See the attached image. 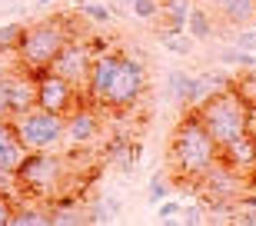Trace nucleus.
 <instances>
[{
    "instance_id": "f257e3e1",
    "label": "nucleus",
    "mask_w": 256,
    "mask_h": 226,
    "mask_svg": "<svg viewBox=\"0 0 256 226\" xmlns=\"http://www.w3.org/2000/svg\"><path fill=\"white\" fill-rule=\"evenodd\" d=\"M220 163V146L206 133V126L200 123L196 110H186L170 140V166L180 176V186L196 190V183L206 176L210 170Z\"/></svg>"
},
{
    "instance_id": "f03ea898",
    "label": "nucleus",
    "mask_w": 256,
    "mask_h": 226,
    "mask_svg": "<svg viewBox=\"0 0 256 226\" xmlns=\"http://www.w3.org/2000/svg\"><path fill=\"white\" fill-rule=\"evenodd\" d=\"M74 37L76 34H74L70 17H44V20H37V24H27V27H24V37H20L14 56H17V64L27 66V70H47L50 60L60 54V47Z\"/></svg>"
},
{
    "instance_id": "7ed1b4c3",
    "label": "nucleus",
    "mask_w": 256,
    "mask_h": 226,
    "mask_svg": "<svg viewBox=\"0 0 256 226\" xmlns=\"http://www.w3.org/2000/svg\"><path fill=\"white\" fill-rule=\"evenodd\" d=\"M246 106L250 104L240 96L236 86H226L216 96H210L203 106H196L200 123L206 126V133L213 136L220 150L230 146L233 140H240V136H246Z\"/></svg>"
},
{
    "instance_id": "20e7f679",
    "label": "nucleus",
    "mask_w": 256,
    "mask_h": 226,
    "mask_svg": "<svg viewBox=\"0 0 256 226\" xmlns=\"http://www.w3.org/2000/svg\"><path fill=\"white\" fill-rule=\"evenodd\" d=\"M64 176H66L64 156H57L54 150H27L24 163L14 173V183L27 196H54Z\"/></svg>"
},
{
    "instance_id": "39448f33",
    "label": "nucleus",
    "mask_w": 256,
    "mask_h": 226,
    "mask_svg": "<svg viewBox=\"0 0 256 226\" xmlns=\"http://www.w3.org/2000/svg\"><path fill=\"white\" fill-rule=\"evenodd\" d=\"M14 130L24 140L27 150H54L66 136V116L64 113H50L44 106H30V110L14 116Z\"/></svg>"
},
{
    "instance_id": "423d86ee",
    "label": "nucleus",
    "mask_w": 256,
    "mask_h": 226,
    "mask_svg": "<svg viewBox=\"0 0 256 226\" xmlns=\"http://www.w3.org/2000/svg\"><path fill=\"white\" fill-rule=\"evenodd\" d=\"M146 64L136 60L133 54L120 50V64H116V74H114V84L106 90V100H104V110H130L133 104H140L143 94H146Z\"/></svg>"
},
{
    "instance_id": "0eeeda50",
    "label": "nucleus",
    "mask_w": 256,
    "mask_h": 226,
    "mask_svg": "<svg viewBox=\"0 0 256 226\" xmlns=\"http://www.w3.org/2000/svg\"><path fill=\"white\" fill-rule=\"evenodd\" d=\"M37 106V76L34 70L14 64L7 74L0 76V116L14 120L17 113Z\"/></svg>"
},
{
    "instance_id": "6e6552de",
    "label": "nucleus",
    "mask_w": 256,
    "mask_h": 226,
    "mask_svg": "<svg viewBox=\"0 0 256 226\" xmlns=\"http://www.w3.org/2000/svg\"><path fill=\"white\" fill-rule=\"evenodd\" d=\"M94 47L86 44V40L74 37V40H66L64 47H60V54L50 60V74H57L64 76L66 84H74L76 90H84L86 86V76H90V66H94Z\"/></svg>"
},
{
    "instance_id": "1a4fd4ad",
    "label": "nucleus",
    "mask_w": 256,
    "mask_h": 226,
    "mask_svg": "<svg viewBox=\"0 0 256 226\" xmlns=\"http://www.w3.org/2000/svg\"><path fill=\"white\" fill-rule=\"evenodd\" d=\"M34 76H37V106H44V110L50 113H70L80 100H76V90L74 84H66L64 76L50 74V70H34Z\"/></svg>"
},
{
    "instance_id": "9d476101",
    "label": "nucleus",
    "mask_w": 256,
    "mask_h": 226,
    "mask_svg": "<svg viewBox=\"0 0 256 226\" xmlns=\"http://www.w3.org/2000/svg\"><path fill=\"white\" fill-rule=\"evenodd\" d=\"M96 133H100V116H96L94 104H90V106L76 104L74 110L66 113V136H64V140L76 143V146H86V143L96 140Z\"/></svg>"
},
{
    "instance_id": "9b49d317",
    "label": "nucleus",
    "mask_w": 256,
    "mask_h": 226,
    "mask_svg": "<svg viewBox=\"0 0 256 226\" xmlns=\"http://www.w3.org/2000/svg\"><path fill=\"white\" fill-rule=\"evenodd\" d=\"M226 86H233V76L220 74V70H200V74H193V84H190V94H186V110H196V106H203L210 100V96H216L220 90H226Z\"/></svg>"
},
{
    "instance_id": "f8f14e48",
    "label": "nucleus",
    "mask_w": 256,
    "mask_h": 226,
    "mask_svg": "<svg viewBox=\"0 0 256 226\" xmlns=\"http://www.w3.org/2000/svg\"><path fill=\"white\" fill-rule=\"evenodd\" d=\"M24 156H27V146L14 130V120L0 116V176H14Z\"/></svg>"
},
{
    "instance_id": "ddd939ff",
    "label": "nucleus",
    "mask_w": 256,
    "mask_h": 226,
    "mask_svg": "<svg viewBox=\"0 0 256 226\" xmlns=\"http://www.w3.org/2000/svg\"><path fill=\"white\" fill-rule=\"evenodd\" d=\"M220 163L233 166L236 173H243V170H253V166H256V143L250 140V136H240V140H233L230 146H223V150H220Z\"/></svg>"
},
{
    "instance_id": "4468645a",
    "label": "nucleus",
    "mask_w": 256,
    "mask_h": 226,
    "mask_svg": "<svg viewBox=\"0 0 256 226\" xmlns=\"http://www.w3.org/2000/svg\"><path fill=\"white\" fill-rule=\"evenodd\" d=\"M216 14L230 27H250L256 20V0H213Z\"/></svg>"
},
{
    "instance_id": "2eb2a0df",
    "label": "nucleus",
    "mask_w": 256,
    "mask_h": 226,
    "mask_svg": "<svg viewBox=\"0 0 256 226\" xmlns=\"http://www.w3.org/2000/svg\"><path fill=\"white\" fill-rule=\"evenodd\" d=\"M50 213V226H80L86 223V206L76 200H50L44 203Z\"/></svg>"
},
{
    "instance_id": "dca6fc26",
    "label": "nucleus",
    "mask_w": 256,
    "mask_h": 226,
    "mask_svg": "<svg viewBox=\"0 0 256 226\" xmlns=\"http://www.w3.org/2000/svg\"><path fill=\"white\" fill-rule=\"evenodd\" d=\"M193 10V0H160V14L166 17V34H186V17Z\"/></svg>"
},
{
    "instance_id": "f3484780",
    "label": "nucleus",
    "mask_w": 256,
    "mask_h": 226,
    "mask_svg": "<svg viewBox=\"0 0 256 226\" xmlns=\"http://www.w3.org/2000/svg\"><path fill=\"white\" fill-rule=\"evenodd\" d=\"M10 226H50V213L44 210V203H14L10 213Z\"/></svg>"
},
{
    "instance_id": "a211bd4d",
    "label": "nucleus",
    "mask_w": 256,
    "mask_h": 226,
    "mask_svg": "<svg viewBox=\"0 0 256 226\" xmlns=\"http://www.w3.org/2000/svg\"><path fill=\"white\" fill-rule=\"evenodd\" d=\"M190 84H193V74L186 70H170L166 74V100L170 104H186V94H190Z\"/></svg>"
},
{
    "instance_id": "6ab92c4d",
    "label": "nucleus",
    "mask_w": 256,
    "mask_h": 226,
    "mask_svg": "<svg viewBox=\"0 0 256 226\" xmlns=\"http://www.w3.org/2000/svg\"><path fill=\"white\" fill-rule=\"evenodd\" d=\"M186 34H190V40H210L213 37V17L203 7H193L186 17Z\"/></svg>"
},
{
    "instance_id": "aec40b11",
    "label": "nucleus",
    "mask_w": 256,
    "mask_h": 226,
    "mask_svg": "<svg viewBox=\"0 0 256 226\" xmlns=\"http://www.w3.org/2000/svg\"><path fill=\"white\" fill-rule=\"evenodd\" d=\"M116 213H120V203L114 196L110 200H94L86 203V223H114Z\"/></svg>"
},
{
    "instance_id": "412c9836",
    "label": "nucleus",
    "mask_w": 256,
    "mask_h": 226,
    "mask_svg": "<svg viewBox=\"0 0 256 226\" xmlns=\"http://www.w3.org/2000/svg\"><path fill=\"white\" fill-rule=\"evenodd\" d=\"M230 220H236V223H246V226H256V193H240V196L233 200Z\"/></svg>"
},
{
    "instance_id": "4be33fe9",
    "label": "nucleus",
    "mask_w": 256,
    "mask_h": 226,
    "mask_svg": "<svg viewBox=\"0 0 256 226\" xmlns=\"http://www.w3.org/2000/svg\"><path fill=\"white\" fill-rule=\"evenodd\" d=\"M220 64H226V66H236V70H253L256 66V56L246 54V50H240V47H223L216 54Z\"/></svg>"
},
{
    "instance_id": "5701e85b",
    "label": "nucleus",
    "mask_w": 256,
    "mask_h": 226,
    "mask_svg": "<svg viewBox=\"0 0 256 226\" xmlns=\"http://www.w3.org/2000/svg\"><path fill=\"white\" fill-rule=\"evenodd\" d=\"M160 44H163V50H170V54H176V56L193 54L190 34H166V30H160Z\"/></svg>"
},
{
    "instance_id": "b1692460",
    "label": "nucleus",
    "mask_w": 256,
    "mask_h": 226,
    "mask_svg": "<svg viewBox=\"0 0 256 226\" xmlns=\"http://www.w3.org/2000/svg\"><path fill=\"white\" fill-rule=\"evenodd\" d=\"M24 27L27 24H4L0 27V54H14L20 44V37H24Z\"/></svg>"
},
{
    "instance_id": "393cba45",
    "label": "nucleus",
    "mask_w": 256,
    "mask_h": 226,
    "mask_svg": "<svg viewBox=\"0 0 256 226\" xmlns=\"http://www.w3.org/2000/svg\"><path fill=\"white\" fill-rule=\"evenodd\" d=\"M130 4V14L136 20H146V24H153V20L160 17V0H126Z\"/></svg>"
},
{
    "instance_id": "a878e982",
    "label": "nucleus",
    "mask_w": 256,
    "mask_h": 226,
    "mask_svg": "<svg viewBox=\"0 0 256 226\" xmlns=\"http://www.w3.org/2000/svg\"><path fill=\"white\" fill-rule=\"evenodd\" d=\"M80 17L90 20V24H110V20H114V10L104 7V4H94V0H86V4H80Z\"/></svg>"
},
{
    "instance_id": "bb28decb",
    "label": "nucleus",
    "mask_w": 256,
    "mask_h": 226,
    "mask_svg": "<svg viewBox=\"0 0 256 226\" xmlns=\"http://www.w3.org/2000/svg\"><path fill=\"white\" fill-rule=\"evenodd\" d=\"M233 86L240 90V96L246 104H256V66L253 70H243L240 76H233Z\"/></svg>"
},
{
    "instance_id": "cd10ccee",
    "label": "nucleus",
    "mask_w": 256,
    "mask_h": 226,
    "mask_svg": "<svg viewBox=\"0 0 256 226\" xmlns=\"http://www.w3.org/2000/svg\"><path fill=\"white\" fill-rule=\"evenodd\" d=\"M180 220L183 223H206V203H203V200H196V203H183Z\"/></svg>"
},
{
    "instance_id": "c85d7f7f",
    "label": "nucleus",
    "mask_w": 256,
    "mask_h": 226,
    "mask_svg": "<svg viewBox=\"0 0 256 226\" xmlns=\"http://www.w3.org/2000/svg\"><path fill=\"white\" fill-rule=\"evenodd\" d=\"M170 180H163V173H153L150 176V203H160V200L170 196Z\"/></svg>"
},
{
    "instance_id": "c756f323",
    "label": "nucleus",
    "mask_w": 256,
    "mask_h": 226,
    "mask_svg": "<svg viewBox=\"0 0 256 226\" xmlns=\"http://www.w3.org/2000/svg\"><path fill=\"white\" fill-rule=\"evenodd\" d=\"M233 47H240V50H246V54H253L256 50V30H243L240 27V34H236V40H233Z\"/></svg>"
},
{
    "instance_id": "7c9ffc66",
    "label": "nucleus",
    "mask_w": 256,
    "mask_h": 226,
    "mask_svg": "<svg viewBox=\"0 0 256 226\" xmlns=\"http://www.w3.org/2000/svg\"><path fill=\"white\" fill-rule=\"evenodd\" d=\"M180 210H183V203H173V200H166V203H156V220H176L180 216Z\"/></svg>"
},
{
    "instance_id": "2f4dec72",
    "label": "nucleus",
    "mask_w": 256,
    "mask_h": 226,
    "mask_svg": "<svg viewBox=\"0 0 256 226\" xmlns=\"http://www.w3.org/2000/svg\"><path fill=\"white\" fill-rule=\"evenodd\" d=\"M10 213H14V200L0 196V226H10Z\"/></svg>"
},
{
    "instance_id": "473e14b6",
    "label": "nucleus",
    "mask_w": 256,
    "mask_h": 226,
    "mask_svg": "<svg viewBox=\"0 0 256 226\" xmlns=\"http://www.w3.org/2000/svg\"><path fill=\"white\" fill-rule=\"evenodd\" d=\"M246 136L256 143V104L246 106Z\"/></svg>"
},
{
    "instance_id": "72a5a7b5",
    "label": "nucleus",
    "mask_w": 256,
    "mask_h": 226,
    "mask_svg": "<svg viewBox=\"0 0 256 226\" xmlns=\"http://www.w3.org/2000/svg\"><path fill=\"white\" fill-rule=\"evenodd\" d=\"M34 4H40V7H50V4H57V0H34Z\"/></svg>"
},
{
    "instance_id": "f704fd0d",
    "label": "nucleus",
    "mask_w": 256,
    "mask_h": 226,
    "mask_svg": "<svg viewBox=\"0 0 256 226\" xmlns=\"http://www.w3.org/2000/svg\"><path fill=\"white\" fill-rule=\"evenodd\" d=\"M74 4H76V7H80V4H86V0H74Z\"/></svg>"
}]
</instances>
